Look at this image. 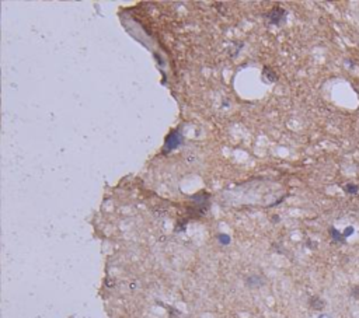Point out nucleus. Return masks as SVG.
<instances>
[{
    "mask_svg": "<svg viewBox=\"0 0 359 318\" xmlns=\"http://www.w3.org/2000/svg\"><path fill=\"white\" fill-rule=\"evenodd\" d=\"M178 143H180L178 133H171L170 137L167 139V147H168V150H171V149L177 147V146H178Z\"/></svg>",
    "mask_w": 359,
    "mask_h": 318,
    "instance_id": "1",
    "label": "nucleus"
},
{
    "mask_svg": "<svg viewBox=\"0 0 359 318\" xmlns=\"http://www.w3.org/2000/svg\"><path fill=\"white\" fill-rule=\"evenodd\" d=\"M331 236L335 241H344V234H341L340 231H337L335 228H331Z\"/></svg>",
    "mask_w": 359,
    "mask_h": 318,
    "instance_id": "3",
    "label": "nucleus"
},
{
    "mask_svg": "<svg viewBox=\"0 0 359 318\" xmlns=\"http://www.w3.org/2000/svg\"><path fill=\"white\" fill-rule=\"evenodd\" d=\"M353 233V228L352 227H348L347 230H345V233H344V237H348V236H351V234Z\"/></svg>",
    "mask_w": 359,
    "mask_h": 318,
    "instance_id": "4",
    "label": "nucleus"
},
{
    "mask_svg": "<svg viewBox=\"0 0 359 318\" xmlns=\"http://www.w3.org/2000/svg\"><path fill=\"white\" fill-rule=\"evenodd\" d=\"M344 189H345V192H347V194H351V195L358 192V186H356L355 184H347L344 186Z\"/></svg>",
    "mask_w": 359,
    "mask_h": 318,
    "instance_id": "2",
    "label": "nucleus"
}]
</instances>
